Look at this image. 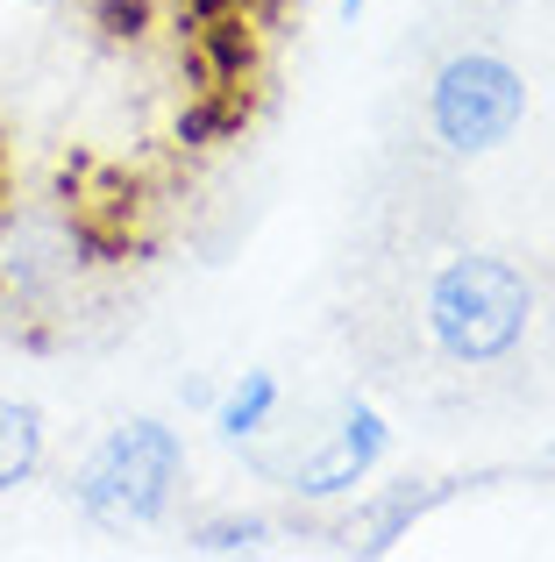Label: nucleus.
I'll list each match as a JSON object with an SVG mask.
<instances>
[{"instance_id": "1", "label": "nucleus", "mask_w": 555, "mask_h": 562, "mask_svg": "<svg viewBox=\"0 0 555 562\" xmlns=\"http://www.w3.org/2000/svg\"><path fill=\"white\" fill-rule=\"evenodd\" d=\"M185 492V441L165 420H122L86 449L71 470V498L93 527L107 535H136V527H165Z\"/></svg>"}, {"instance_id": "2", "label": "nucleus", "mask_w": 555, "mask_h": 562, "mask_svg": "<svg viewBox=\"0 0 555 562\" xmlns=\"http://www.w3.org/2000/svg\"><path fill=\"white\" fill-rule=\"evenodd\" d=\"M528 314H534L528 278L506 257H485V249L449 257L428 285V342L463 371L513 357L520 335H528Z\"/></svg>"}, {"instance_id": "3", "label": "nucleus", "mask_w": 555, "mask_h": 562, "mask_svg": "<svg viewBox=\"0 0 555 562\" xmlns=\"http://www.w3.org/2000/svg\"><path fill=\"white\" fill-rule=\"evenodd\" d=\"M528 122V79L499 50H456L428 86V128L442 150L485 157Z\"/></svg>"}, {"instance_id": "4", "label": "nucleus", "mask_w": 555, "mask_h": 562, "mask_svg": "<svg viewBox=\"0 0 555 562\" xmlns=\"http://www.w3.org/2000/svg\"><path fill=\"white\" fill-rule=\"evenodd\" d=\"M385 449H392V420L356 398V406L328 427V441L292 470V492L299 498H342V492H356V484L385 463Z\"/></svg>"}, {"instance_id": "5", "label": "nucleus", "mask_w": 555, "mask_h": 562, "mask_svg": "<svg viewBox=\"0 0 555 562\" xmlns=\"http://www.w3.org/2000/svg\"><path fill=\"white\" fill-rule=\"evenodd\" d=\"M449 492H456V484H414V477H406V484H385L377 498H363V506H356V520L342 527V541H349L356 555H385V549H399L406 527H420Z\"/></svg>"}, {"instance_id": "6", "label": "nucleus", "mask_w": 555, "mask_h": 562, "mask_svg": "<svg viewBox=\"0 0 555 562\" xmlns=\"http://www.w3.org/2000/svg\"><path fill=\"white\" fill-rule=\"evenodd\" d=\"M278 398H285V392H278L271 371H242L222 398H214V427H222L228 441H250V435H264V427H271Z\"/></svg>"}, {"instance_id": "7", "label": "nucleus", "mask_w": 555, "mask_h": 562, "mask_svg": "<svg viewBox=\"0 0 555 562\" xmlns=\"http://www.w3.org/2000/svg\"><path fill=\"white\" fill-rule=\"evenodd\" d=\"M43 463V413L29 398H0V492L29 484Z\"/></svg>"}, {"instance_id": "8", "label": "nucleus", "mask_w": 555, "mask_h": 562, "mask_svg": "<svg viewBox=\"0 0 555 562\" xmlns=\"http://www.w3.org/2000/svg\"><path fill=\"white\" fill-rule=\"evenodd\" d=\"M271 549V520L257 513H222V520H200L185 535V555H264Z\"/></svg>"}, {"instance_id": "9", "label": "nucleus", "mask_w": 555, "mask_h": 562, "mask_svg": "<svg viewBox=\"0 0 555 562\" xmlns=\"http://www.w3.org/2000/svg\"><path fill=\"white\" fill-rule=\"evenodd\" d=\"M363 8H371V0H335V14H342V22H356Z\"/></svg>"}, {"instance_id": "10", "label": "nucleus", "mask_w": 555, "mask_h": 562, "mask_svg": "<svg viewBox=\"0 0 555 562\" xmlns=\"http://www.w3.org/2000/svg\"><path fill=\"white\" fill-rule=\"evenodd\" d=\"M0 192H8V186H0Z\"/></svg>"}]
</instances>
